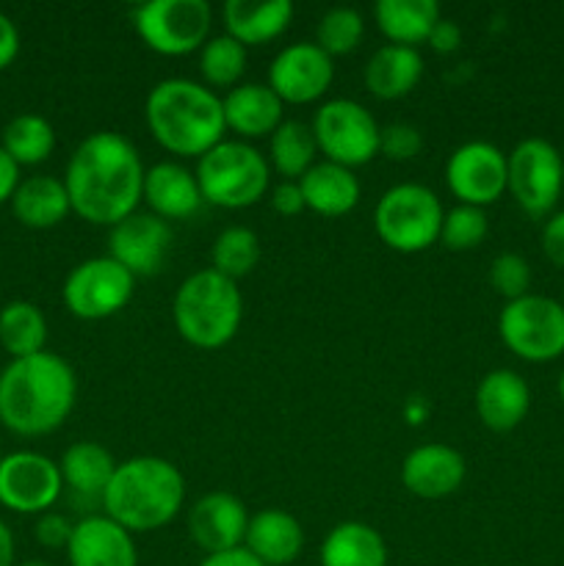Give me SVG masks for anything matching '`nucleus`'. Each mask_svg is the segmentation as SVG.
Returning a JSON list of instances; mask_svg holds the SVG:
<instances>
[{
  "mask_svg": "<svg viewBox=\"0 0 564 566\" xmlns=\"http://www.w3.org/2000/svg\"><path fill=\"white\" fill-rule=\"evenodd\" d=\"M108 247L111 258L125 265L133 276L158 274L171 247V227L169 221L158 219L155 213L136 210L119 224L111 227Z\"/></svg>",
  "mask_w": 564,
  "mask_h": 566,
  "instance_id": "16",
  "label": "nucleus"
},
{
  "mask_svg": "<svg viewBox=\"0 0 564 566\" xmlns=\"http://www.w3.org/2000/svg\"><path fill=\"white\" fill-rule=\"evenodd\" d=\"M199 566H265L260 564L247 547H236V551H224V553H213V556H205Z\"/></svg>",
  "mask_w": 564,
  "mask_h": 566,
  "instance_id": "46",
  "label": "nucleus"
},
{
  "mask_svg": "<svg viewBox=\"0 0 564 566\" xmlns=\"http://www.w3.org/2000/svg\"><path fill=\"white\" fill-rule=\"evenodd\" d=\"M197 182L205 202L216 208H252L271 180L269 160L249 142H219L197 160Z\"/></svg>",
  "mask_w": 564,
  "mask_h": 566,
  "instance_id": "6",
  "label": "nucleus"
},
{
  "mask_svg": "<svg viewBox=\"0 0 564 566\" xmlns=\"http://www.w3.org/2000/svg\"><path fill=\"white\" fill-rule=\"evenodd\" d=\"M509 186L514 202L529 216L540 219L556 208L564 191V155L545 138H523L506 155Z\"/></svg>",
  "mask_w": 564,
  "mask_h": 566,
  "instance_id": "11",
  "label": "nucleus"
},
{
  "mask_svg": "<svg viewBox=\"0 0 564 566\" xmlns=\"http://www.w3.org/2000/svg\"><path fill=\"white\" fill-rule=\"evenodd\" d=\"M61 470L36 451H17L0 459V506L17 514H44L61 497Z\"/></svg>",
  "mask_w": 564,
  "mask_h": 566,
  "instance_id": "13",
  "label": "nucleus"
},
{
  "mask_svg": "<svg viewBox=\"0 0 564 566\" xmlns=\"http://www.w3.org/2000/svg\"><path fill=\"white\" fill-rule=\"evenodd\" d=\"M374 17L390 44L415 48L426 42L431 28L440 22V6L435 0H379Z\"/></svg>",
  "mask_w": 564,
  "mask_h": 566,
  "instance_id": "29",
  "label": "nucleus"
},
{
  "mask_svg": "<svg viewBox=\"0 0 564 566\" xmlns=\"http://www.w3.org/2000/svg\"><path fill=\"white\" fill-rule=\"evenodd\" d=\"M490 285L498 296L506 302L529 296L531 287V265L523 254L503 252L490 263Z\"/></svg>",
  "mask_w": 564,
  "mask_h": 566,
  "instance_id": "38",
  "label": "nucleus"
},
{
  "mask_svg": "<svg viewBox=\"0 0 564 566\" xmlns=\"http://www.w3.org/2000/svg\"><path fill=\"white\" fill-rule=\"evenodd\" d=\"M542 252L556 269H564V210L553 213L542 227Z\"/></svg>",
  "mask_w": 564,
  "mask_h": 566,
  "instance_id": "41",
  "label": "nucleus"
},
{
  "mask_svg": "<svg viewBox=\"0 0 564 566\" xmlns=\"http://www.w3.org/2000/svg\"><path fill=\"white\" fill-rule=\"evenodd\" d=\"M0 459H3V457H0Z\"/></svg>",
  "mask_w": 564,
  "mask_h": 566,
  "instance_id": "50",
  "label": "nucleus"
},
{
  "mask_svg": "<svg viewBox=\"0 0 564 566\" xmlns=\"http://www.w3.org/2000/svg\"><path fill=\"white\" fill-rule=\"evenodd\" d=\"M249 512L232 492H208L188 509V536L208 556L243 547Z\"/></svg>",
  "mask_w": 564,
  "mask_h": 566,
  "instance_id": "17",
  "label": "nucleus"
},
{
  "mask_svg": "<svg viewBox=\"0 0 564 566\" xmlns=\"http://www.w3.org/2000/svg\"><path fill=\"white\" fill-rule=\"evenodd\" d=\"M365 36V20L352 6H335L315 25V44L326 55H346L357 50Z\"/></svg>",
  "mask_w": 564,
  "mask_h": 566,
  "instance_id": "36",
  "label": "nucleus"
},
{
  "mask_svg": "<svg viewBox=\"0 0 564 566\" xmlns=\"http://www.w3.org/2000/svg\"><path fill=\"white\" fill-rule=\"evenodd\" d=\"M70 566H138L136 542L105 514H88L77 520L66 545Z\"/></svg>",
  "mask_w": 564,
  "mask_h": 566,
  "instance_id": "19",
  "label": "nucleus"
},
{
  "mask_svg": "<svg viewBox=\"0 0 564 566\" xmlns=\"http://www.w3.org/2000/svg\"><path fill=\"white\" fill-rule=\"evenodd\" d=\"M271 208L280 216H299L304 210V197L299 180H282L271 191Z\"/></svg>",
  "mask_w": 564,
  "mask_h": 566,
  "instance_id": "42",
  "label": "nucleus"
},
{
  "mask_svg": "<svg viewBox=\"0 0 564 566\" xmlns=\"http://www.w3.org/2000/svg\"><path fill=\"white\" fill-rule=\"evenodd\" d=\"M77 376L53 352L11 359L0 374V423L20 437H44L75 409Z\"/></svg>",
  "mask_w": 564,
  "mask_h": 566,
  "instance_id": "2",
  "label": "nucleus"
},
{
  "mask_svg": "<svg viewBox=\"0 0 564 566\" xmlns=\"http://www.w3.org/2000/svg\"><path fill=\"white\" fill-rule=\"evenodd\" d=\"M442 216L446 210L429 186L398 182L376 202L374 227L382 243L393 252L415 254L440 241Z\"/></svg>",
  "mask_w": 564,
  "mask_h": 566,
  "instance_id": "7",
  "label": "nucleus"
},
{
  "mask_svg": "<svg viewBox=\"0 0 564 566\" xmlns=\"http://www.w3.org/2000/svg\"><path fill=\"white\" fill-rule=\"evenodd\" d=\"M61 479L70 486L75 495L83 497H103V492L108 490L111 479L116 473V462L111 457V451H105L100 442L83 440L75 442L64 451L61 457Z\"/></svg>",
  "mask_w": 564,
  "mask_h": 566,
  "instance_id": "30",
  "label": "nucleus"
},
{
  "mask_svg": "<svg viewBox=\"0 0 564 566\" xmlns=\"http://www.w3.org/2000/svg\"><path fill=\"white\" fill-rule=\"evenodd\" d=\"M11 210L20 224L31 227V230H50L70 216L72 205L64 180L36 175L17 186L14 197H11Z\"/></svg>",
  "mask_w": 564,
  "mask_h": 566,
  "instance_id": "27",
  "label": "nucleus"
},
{
  "mask_svg": "<svg viewBox=\"0 0 564 566\" xmlns=\"http://www.w3.org/2000/svg\"><path fill=\"white\" fill-rule=\"evenodd\" d=\"M321 566H387V545L379 531L359 520L335 525L318 551Z\"/></svg>",
  "mask_w": 564,
  "mask_h": 566,
  "instance_id": "28",
  "label": "nucleus"
},
{
  "mask_svg": "<svg viewBox=\"0 0 564 566\" xmlns=\"http://www.w3.org/2000/svg\"><path fill=\"white\" fill-rule=\"evenodd\" d=\"M17 566H50V564H44V562H25V564H17Z\"/></svg>",
  "mask_w": 564,
  "mask_h": 566,
  "instance_id": "49",
  "label": "nucleus"
},
{
  "mask_svg": "<svg viewBox=\"0 0 564 566\" xmlns=\"http://www.w3.org/2000/svg\"><path fill=\"white\" fill-rule=\"evenodd\" d=\"M487 213L484 208H473V205H453L442 216L440 241L442 247L451 252H468L476 249L487 238Z\"/></svg>",
  "mask_w": 564,
  "mask_h": 566,
  "instance_id": "37",
  "label": "nucleus"
},
{
  "mask_svg": "<svg viewBox=\"0 0 564 566\" xmlns=\"http://www.w3.org/2000/svg\"><path fill=\"white\" fill-rule=\"evenodd\" d=\"M142 199L149 205V213L164 221L188 219L205 202L197 175L175 160H160V164L149 166L144 175Z\"/></svg>",
  "mask_w": 564,
  "mask_h": 566,
  "instance_id": "20",
  "label": "nucleus"
},
{
  "mask_svg": "<svg viewBox=\"0 0 564 566\" xmlns=\"http://www.w3.org/2000/svg\"><path fill=\"white\" fill-rule=\"evenodd\" d=\"M48 321L42 310L31 302H9L0 310V346L14 359L33 357L44 352Z\"/></svg>",
  "mask_w": 564,
  "mask_h": 566,
  "instance_id": "31",
  "label": "nucleus"
},
{
  "mask_svg": "<svg viewBox=\"0 0 564 566\" xmlns=\"http://www.w3.org/2000/svg\"><path fill=\"white\" fill-rule=\"evenodd\" d=\"M199 72L208 81V88H230L247 72V48L230 33L210 36L199 50Z\"/></svg>",
  "mask_w": 564,
  "mask_h": 566,
  "instance_id": "35",
  "label": "nucleus"
},
{
  "mask_svg": "<svg viewBox=\"0 0 564 566\" xmlns=\"http://www.w3.org/2000/svg\"><path fill=\"white\" fill-rule=\"evenodd\" d=\"M498 332L514 357L551 363L564 354V304L536 293L514 298L501 310Z\"/></svg>",
  "mask_w": 564,
  "mask_h": 566,
  "instance_id": "8",
  "label": "nucleus"
},
{
  "mask_svg": "<svg viewBox=\"0 0 564 566\" xmlns=\"http://www.w3.org/2000/svg\"><path fill=\"white\" fill-rule=\"evenodd\" d=\"M72 528H75V523H70L64 514L44 512L39 514L36 525H33V536H36L39 545L48 547V551H61V547L66 551V545H70L72 539Z\"/></svg>",
  "mask_w": 564,
  "mask_h": 566,
  "instance_id": "40",
  "label": "nucleus"
},
{
  "mask_svg": "<svg viewBox=\"0 0 564 566\" xmlns=\"http://www.w3.org/2000/svg\"><path fill=\"white\" fill-rule=\"evenodd\" d=\"M313 136L318 153L326 160L341 164L346 169L363 166L379 155V130L376 119L363 103L348 97L326 99L313 116Z\"/></svg>",
  "mask_w": 564,
  "mask_h": 566,
  "instance_id": "10",
  "label": "nucleus"
},
{
  "mask_svg": "<svg viewBox=\"0 0 564 566\" xmlns=\"http://www.w3.org/2000/svg\"><path fill=\"white\" fill-rule=\"evenodd\" d=\"M224 28L232 39L249 44H265L280 36L293 20L291 0H227Z\"/></svg>",
  "mask_w": 564,
  "mask_h": 566,
  "instance_id": "25",
  "label": "nucleus"
},
{
  "mask_svg": "<svg viewBox=\"0 0 564 566\" xmlns=\"http://www.w3.org/2000/svg\"><path fill=\"white\" fill-rule=\"evenodd\" d=\"M17 53H20V31H17L14 20L0 11V72L14 64Z\"/></svg>",
  "mask_w": 564,
  "mask_h": 566,
  "instance_id": "43",
  "label": "nucleus"
},
{
  "mask_svg": "<svg viewBox=\"0 0 564 566\" xmlns=\"http://www.w3.org/2000/svg\"><path fill=\"white\" fill-rule=\"evenodd\" d=\"M464 457L451 446L442 442H426V446L412 448L404 457L401 464V484L407 492L424 501H440V497L453 495L462 486Z\"/></svg>",
  "mask_w": 564,
  "mask_h": 566,
  "instance_id": "18",
  "label": "nucleus"
},
{
  "mask_svg": "<svg viewBox=\"0 0 564 566\" xmlns=\"http://www.w3.org/2000/svg\"><path fill=\"white\" fill-rule=\"evenodd\" d=\"M446 182L459 205L487 208L498 202L509 186L506 155L490 142L462 144L448 158Z\"/></svg>",
  "mask_w": 564,
  "mask_h": 566,
  "instance_id": "14",
  "label": "nucleus"
},
{
  "mask_svg": "<svg viewBox=\"0 0 564 566\" xmlns=\"http://www.w3.org/2000/svg\"><path fill=\"white\" fill-rule=\"evenodd\" d=\"M17 186H20V166L9 158L3 147H0V205L11 202Z\"/></svg>",
  "mask_w": 564,
  "mask_h": 566,
  "instance_id": "45",
  "label": "nucleus"
},
{
  "mask_svg": "<svg viewBox=\"0 0 564 566\" xmlns=\"http://www.w3.org/2000/svg\"><path fill=\"white\" fill-rule=\"evenodd\" d=\"M243 547L265 566H288L302 556L304 528L285 509H263L252 514Z\"/></svg>",
  "mask_w": 564,
  "mask_h": 566,
  "instance_id": "22",
  "label": "nucleus"
},
{
  "mask_svg": "<svg viewBox=\"0 0 564 566\" xmlns=\"http://www.w3.org/2000/svg\"><path fill=\"white\" fill-rule=\"evenodd\" d=\"M0 147L9 153L17 166H36L53 155L55 130L44 116L20 114L3 127V144Z\"/></svg>",
  "mask_w": 564,
  "mask_h": 566,
  "instance_id": "32",
  "label": "nucleus"
},
{
  "mask_svg": "<svg viewBox=\"0 0 564 566\" xmlns=\"http://www.w3.org/2000/svg\"><path fill=\"white\" fill-rule=\"evenodd\" d=\"M531 409V390L514 370H490L476 387V415L490 431H512Z\"/></svg>",
  "mask_w": 564,
  "mask_h": 566,
  "instance_id": "21",
  "label": "nucleus"
},
{
  "mask_svg": "<svg viewBox=\"0 0 564 566\" xmlns=\"http://www.w3.org/2000/svg\"><path fill=\"white\" fill-rule=\"evenodd\" d=\"M0 566H14V536L3 520H0Z\"/></svg>",
  "mask_w": 564,
  "mask_h": 566,
  "instance_id": "47",
  "label": "nucleus"
},
{
  "mask_svg": "<svg viewBox=\"0 0 564 566\" xmlns=\"http://www.w3.org/2000/svg\"><path fill=\"white\" fill-rule=\"evenodd\" d=\"M426 42H429L437 53H453V50L459 48V42H462V31L457 28V22L440 20L435 28H431Z\"/></svg>",
  "mask_w": 564,
  "mask_h": 566,
  "instance_id": "44",
  "label": "nucleus"
},
{
  "mask_svg": "<svg viewBox=\"0 0 564 566\" xmlns=\"http://www.w3.org/2000/svg\"><path fill=\"white\" fill-rule=\"evenodd\" d=\"M558 398L564 401V370H562V376H558Z\"/></svg>",
  "mask_w": 564,
  "mask_h": 566,
  "instance_id": "48",
  "label": "nucleus"
},
{
  "mask_svg": "<svg viewBox=\"0 0 564 566\" xmlns=\"http://www.w3.org/2000/svg\"><path fill=\"white\" fill-rule=\"evenodd\" d=\"M562 11H564V9H562Z\"/></svg>",
  "mask_w": 564,
  "mask_h": 566,
  "instance_id": "51",
  "label": "nucleus"
},
{
  "mask_svg": "<svg viewBox=\"0 0 564 566\" xmlns=\"http://www.w3.org/2000/svg\"><path fill=\"white\" fill-rule=\"evenodd\" d=\"M318 144H315L313 127L296 119H282V125L271 133L269 158L271 166L282 177H302L315 164Z\"/></svg>",
  "mask_w": 564,
  "mask_h": 566,
  "instance_id": "33",
  "label": "nucleus"
},
{
  "mask_svg": "<svg viewBox=\"0 0 564 566\" xmlns=\"http://www.w3.org/2000/svg\"><path fill=\"white\" fill-rule=\"evenodd\" d=\"M171 318L182 340L213 352L236 337L243 318V296L230 276L213 269L194 271L177 287Z\"/></svg>",
  "mask_w": 564,
  "mask_h": 566,
  "instance_id": "5",
  "label": "nucleus"
},
{
  "mask_svg": "<svg viewBox=\"0 0 564 566\" xmlns=\"http://www.w3.org/2000/svg\"><path fill=\"white\" fill-rule=\"evenodd\" d=\"M260 260V238L249 227H227L216 235L210 247V269L230 280H241L258 265Z\"/></svg>",
  "mask_w": 564,
  "mask_h": 566,
  "instance_id": "34",
  "label": "nucleus"
},
{
  "mask_svg": "<svg viewBox=\"0 0 564 566\" xmlns=\"http://www.w3.org/2000/svg\"><path fill=\"white\" fill-rule=\"evenodd\" d=\"M155 142L180 158H202L224 142V105L213 88L188 77H166L155 83L144 105Z\"/></svg>",
  "mask_w": 564,
  "mask_h": 566,
  "instance_id": "3",
  "label": "nucleus"
},
{
  "mask_svg": "<svg viewBox=\"0 0 564 566\" xmlns=\"http://www.w3.org/2000/svg\"><path fill=\"white\" fill-rule=\"evenodd\" d=\"M208 0H147L133 14L138 39L160 55H188L210 39Z\"/></svg>",
  "mask_w": 564,
  "mask_h": 566,
  "instance_id": "9",
  "label": "nucleus"
},
{
  "mask_svg": "<svg viewBox=\"0 0 564 566\" xmlns=\"http://www.w3.org/2000/svg\"><path fill=\"white\" fill-rule=\"evenodd\" d=\"M424 147V136L415 125L407 122H393L379 130V153L390 160H409Z\"/></svg>",
  "mask_w": 564,
  "mask_h": 566,
  "instance_id": "39",
  "label": "nucleus"
},
{
  "mask_svg": "<svg viewBox=\"0 0 564 566\" xmlns=\"http://www.w3.org/2000/svg\"><path fill=\"white\" fill-rule=\"evenodd\" d=\"M138 149L122 133L97 130L83 138L66 164L64 186L70 205L83 221L114 227L136 213L144 191Z\"/></svg>",
  "mask_w": 564,
  "mask_h": 566,
  "instance_id": "1",
  "label": "nucleus"
},
{
  "mask_svg": "<svg viewBox=\"0 0 564 566\" xmlns=\"http://www.w3.org/2000/svg\"><path fill=\"white\" fill-rule=\"evenodd\" d=\"M224 125L243 138L271 136L282 125V99L271 92L269 83H241L227 92Z\"/></svg>",
  "mask_w": 564,
  "mask_h": 566,
  "instance_id": "24",
  "label": "nucleus"
},
{
  "mask_svg": "<svg viewBox=\"0 0 564 566\" xmlns=\"http://www.w3.org/2000/svg\"><path fill=\"white\" fill-rule=\"evenodd\" d=\"M136 276L111 254L88 258L70 271L64 282V304L75 318L103 321L127 307Z\"/></svg>",
  "mask_w": 564,
  "mask_h": 566,
  "instance_id": "12",
  "label": "nucleus"
},
{
  "mask_svg": "<svg viewBox=\"0 0 564 566\" xmlns=\"http://www.w3.org/2000/svg\"><path fill=\"white\" fill-rule=\"evenodd\" d=\"M105 517L130 534H147L169 525L186 503V479L160 457H133L116 464L108 490L103 492Z\"/></svg>",
  "mask_w": 564,
  "mask_h": 566,
  "instance_id": "4",
  "label": "nucleus"
},
{
  "mask_svg": "<svg viewBox=\"0 0 564 566\" xmlns=\"http://www.w3.org/2000/svg\"><path fill=\"white\" fill-rule=\"evenodd\" d=\"M299 188H302L304 208H310L318 216H326V219L352 213L359 202V193H363L354 169L332 164V160H321V164L310 166L299 177Z\"/></svg>",
  "mask_w": 564,
  "mask_h": 566,
  "instance_id": "23",
  "label": "nucleus"
},
{
  "mask_svg": "<svg viewBox=\"0 0 564 566\" xmlns=\"http://www.w3.org/2000/svg\"><path fill=\"white\" fill-rule=\"evenodd\" d=\"M335 77L332 55L315 42H293L274 55L269 66V86L282 103L304 105L324 97Z\"/></svg>",
  "mask_w": 564,
  "mask_h": 566,
  "instance_id": "15",
  "label": "nucleus"
},
{
  "mask_svg": "<svg viewBox=\"0 0 564 566\" xmlns=\"http://www.w3.org/2000/svg\"><path fill=\"white\" fill-rule=\"evenodd\" d=\"M424 77V55L404 44H382L365 64V88L379 99L407 97Z\"/></svg>",
  "mask_w": 564,
  "mask_h": 566,
  "instance_id": "26",
  "label": "nucleus"
}]
</instances>
